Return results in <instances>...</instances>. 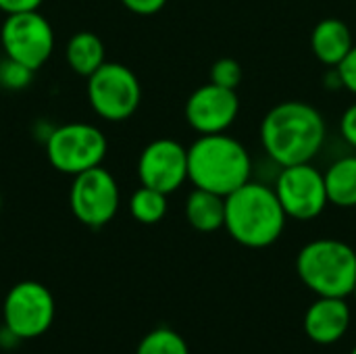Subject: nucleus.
<instances>
[{
  "instance_id": "25",
  "label": "nucleus",
  "mask_w": 356,
  "mask_h": 354,
  "mask_svg": "<svg viewBox=\"0 0 356 354\" xmlns=\"http://www.w3.org/2000/svg\"><path fill=\"white\" fill-rule=\"evenodd\" d=\"M44 0H0V10L4 15H17L27 10H40Z\"/></svg>"
},
{
  "instance_id": "4",
  "label": "nucleus",
  "mask_w": 356,
  "mask_h": 354,
  "mask_svg": "<svg viewBox=\"0 0 356 354\" xmlns=\"http://www.w3.org/2000/svg\"><path fill=\"white\" fill-rule=\"evenodd\" d=\"M296 273L317 296L346 298L356 284V250L336 238L313 240L300 248Z\"/></svg>"
},
{
  "instance_id": "21",
  "label": "nucleus",
  "mask_w": 356,
  "mask_h": 354,
  "mask_svg": "<svg viewBox=\"0 0 356 354\" xmlns=\"http://www.w3.org/2000/svg\"><path fill=\"white\" fill-rule=\"evenodd\" d=\"M242 65L240 61L232 58V56H223L217 58L211 67V81L229 90H238V86L242 83Z\"/></svg>"
},
{
  "instance_id": "24",
  "label": "nucleus",
  "mask_w": 356,
  "mask_h": 354,
  "mask_svg": "<svg viewBox=\"0 0 356 354\" xmlns=\"http://www.w3.org/2000/svg\"><path fill=\"white\" fill-rule=\"evenodd\" d=\"M340 131H342V138L353 148H356V102L344 111V115L340 119Z\"/></svg>"
},
{
  "instance_id": "10",
  "label": "nucleus",
  "mask_w": 356,
  "mask_h": 354,
  "mask_svg": "<svg viewBox=\"0 0 356 354\" xmlns=\"http://www.w3.org/2000/svg\"><path fill=\"white\" fill-rule=\"evenodd\" d=\"M273 190L288 219L294 221H313L330 207L323 171L313 163L282 167Z\"/></svg>"
},
{
  "instance_id": "8",
  "label": "nucleus",
  "mask_w": 356,
  "mask_h": 354,
  "mask_svg": "<svg viewBox=\"0 0 356 354\" xmlns=\"http://www.w3.org/2000/svg\"><path fill=\"white\" fill-rule=\"evenodd\" d=\"M69 204L79 223L92 230L104 227L115 219L121 204V192L115 175L102 165L75 175L69 190Z\"/></svg>"
},
{
  "instance_id": "3",
  "label": "nucleus",
  "mask_w": 356,
  "mask_h": 354,
  "mask_svg": "<svg viewBox=\"0 0 356 354\" xmlns=\"http://www.w3.org/2000/svg\"><path fill=\"white\" fill-rule=\"evenodd\" d=\"M288 215L273 190L263 182H248L225 196V230L246 248H267L284 234Z\"/></svg>"
},
{
  "instance_id": "27",
  "label": "nucleus",
  "mask_w": 356,
  "mask_h": 354,
  "mask_svg": "<svg viewBox=\"0 0 356 354\" xmlns=\"http://www.w3.org/2000/svg\"><path fill=\"white\" fill-rule=\"evenodd\" d=\"M350 354H356V348H353V353H350Z\"/></svg>"
},
{
  "instance_id": "12",
  "label": "nucleus",
  "mask_w": 356,
  "mask_h": 354,
  "mask_svg": "<svg viewBox=\"0 0 356 354\" xmlns=\"http://www.w3.org/2000/svg\"><path fill=\"white\" fill-rule=\"evenodd\" d=\"M184 115L188 125L200 136L223 134L236 123L240 115L238 90H229L213 81L198 86L188 96Z\"/></svg>"
},
{
  "instance_id": "16",
  "label": "nucleus",
  "mask_w": 356,
  "mask_h": 354,
  "mask_svg": "<svg viewBox=\"0 0 356 354\" xmlns=\"http://www.w3.org/2000/svg\"><path fill=\"white\" fill-rule=\"evenodd\" d=\"M65 58L75 75L90 77L98 67L106 63V50L94 31H77L65 46Z\"/></svg>"
},
{
  "instance_id": "28",
  "label": "nucleus",
  "mask_w": 356,
  "mask_h": 354,
  "mask_svg": "<svg viewBox=\"0 0 356 354\" xmlns=\"http://www.w3.org/2000/svg\"><path fill=\"white\" fill-rule=\"evenodd\" d=\"M0 207H2V196H0Z\"/></svg>"
},
{
  "instance_id": "7",
  "label": "nucleus",
  "mask_w": 356,
  "mask_h": 354,
  "mask_svg": "<svg viewBox=\"0 0 356 354\" xmlns=\"http://www.w3.org/2000/svg\"><path fill=\"white\" fill-rule=\"evenodd\" d=\"M54 313L52 292L31 280L15 284L2 305L4 328L17 340H33L46 334L54 321Z\"/></svg>"
},
{
  "instance_id": "19",
  "label": "nucleus",
  "mask_w": 356,
  "mask_h": 354,
  "mask_svg": "<svg viewBox=\"0 0 356 354\" xmlns=\"http://www.w3.org/2000/svg\"><path fill=\"white\" fill-rule=\"evenodd\" d=\"M136 354H190V348L171 328H156L142 338Z\"/></svg>"
},
{
  "instance_id": "17",
  "label": "nucleus",
  "mask_w": 356,
  "mask_h": 354,
  "mask_svg": "<svg viewBox=\"0 0 356 354\" xmlns=\"http://www.w3.org/2000/svg\"><path fill=\"white\" fill-rule=\"evenodd\" d=\"M325 188L330 204L340 209L356 207V154H346L334 161L325 173Z\"/></svg>"
},
{
  "instance_id": "6",
  "label": "nucleus",
  "mask_w": 356,
  "mask_h": 354,
  "mask_svg": "<svg viewBox=\"0 0 356 354\" xmlns=\"http://www.w3.org/2000/svg\"><path fill=\"white\" fill-rule=\"evenodd\" d=\"M88 102L104 121H127L142 102L138 75L121 63H104L88 77Z\"/></svg>"
},
{
  "instance_id": "13",
  "label": "nucleus",
  "mask_w": 356,
  "mask_h": 354,
  "mask_svg": "<svg viewBox=\"0 0 356 354\" xmlns=\"http://www.w3.org/2000/svg\"><path fill=\"white\" fill-rule=\"evenodd\" d=\"M350 328V307L346 298L319 296L305 315V334L315 344H334Z\"/></svg>"
},
{
  "instance_id": "9",
  "label": "nucleus",
  "mask_w": 356,
  "mask_h": 354,
  "mask_svg": "<svg viewBox=\"0 0 356 354\" xmlns=\"http://www.w3.org/2000/svg\"><path fill=\"white\" fill-rule=\"evenodd\" d=\"M4 56L38 71L54 52V29L40 10L6 15L0 27Z\"/></svg>"
},
{
  "instance_id": "15",
  "label": "nucleus",
  "mask_w": 356,
  "mask_h": 354,
  "mask_svg": "<svg viewBox=\"0 0 356 354\" xmlns=\"http://www.w3.org/2000/svg\"><path fill=\"white\" fill-rule=\"evenodd\" d=\"M186 219L196 232H219L225 225V196L194 188L186 198Z\"/></svg>"
},
{
  "instance_id": "2",
  "label": "nucleus",
  "mask_w": 356,
  "mask_h": 354,
  "mask_svg": "<svg viewBox=\"0 0 356 354\" xmlns=\"http://www.w3.org/2000/svg\"><path fill=\"white\" fill-rule=\"evenodd\" d=\"M252 177L248 148L227 131L198 136L188 148V182L194 188L229 196Z\"/></svg>"
},
{
  "instance_id": "20",
  "label": "nucleus",
  "mask_w": 356,
  "mask_h": 354,
  "mask_svg": "<svg viewBox=\"0 0 356 354\" xmlns=\"http://www.w3.org/2000/svg\"><path fill=\"white\" fill-rule=\"evenodd\" d=\"M31 79H33V69L8 56L0 61V88L2 90L21 92L31 83Z\"/></svg>"
},
{
  "instance_id": "14",
  "label": "nucleus",
  "mask_w": 356,
  "mask_h": 354,
  "mask_svg": "<svg viewBox=\"0 0 356 354\" xmlns=\"http://www.w3.org/2000/svg\"><path fill=\"white\" fill-rule=\"evenodd\" d=\"M353 46H355L353 31L338 17L321 19L311 33L313 54L325 67H338L344 61V56L350 52Z\"/></svg>"
},
{
  "instance_id": "23",
  "label": "nucleus",
  "mask_w": 356,
  "mask_h": 354,
  "mask_svg": "<svg viewBox=\"0 0 356 354\" xmlns=\"http://www.w3.org/2000/svg\"><path fill=\"white\" fill-rule=\"evenodd\" d=\"M121 4L136 15L148 17V15H156L159 10H163L167 0H121Z\"/></svg>"
},
{
  "instance_id": "11",
  "label": "nucleus",
  "mask_w": 356,
  "mask_h": 354,
  "mask_svg": "<svg viewBox=\"0 0 356 354\" xmlns=\"http://www.w3.org/2000/svg\"><path fill=\"white\" fill-rule=\"evenodd\" d=\"M138 177L142 186L163 194L179 190L188 182V148L173 138L152 140L140 152Z\"/></svg>"
},
{
  "instance_id": "1",
  "label": "nucleus",
  "mask_w": 356,
  "mask_h": 354,
  "mask_svg": "<svg viewBox=\"0 0 356 354\" xmlns=\"http://www.w3.org/2000/svg\"><path fill=\"white\" fill-rule=\"evenodd\" d=\"M327 138L325 117L305 100H284L267 111L261 123V144L282 169L313 163Z\"/></svg>"
},
{
  "instance_id": "5",
  "label": "nucleus",
  "mask_w": 356,
  "mask_h": 354,
  "mask_svg": "<svg viewBox=\"0 0 356 354\" xmlns=\"http://www.w3.org/2000/svg\"><path fill=\"white\" fill-rule=\"evenodd\" d=\"M44 146L48 163L58 173L71 177L102 165L108 150V142L102 129L81 121L52 127Z\"/></svg>"
},
{
  "instance_id": "18",
  "label": "nucleus",
  "mask_w": 356,
  "mask_h": 354,
  "mask_svg": "<svg viewBox=\"0 0 356 354\" xmlns=\"http://www.w3.org/2000/svg\"><path fill=\"white\" fill-rule=\"evenodd\" d=\"M167 194L148 188V186H140L131 198H129V213L138 223L144 225H154L159 221L165 219L167 215Z\"/></svg>"
},
{
  "instance_id": "22",
  "label": "nucleus",
  "mask_w": 356,
  "mask_h": 354,
  "mask_svg": "<svg viewBox=\"0 0 356 354\" xmlns=\"http://www.w3.org/2000/svg\"><path fill=\"white\" fill-rule=\"evenodd\" d=\"M342 88H346L350 94L356 96V44L350 48V52L344 56V61L336 67Z\"/></svg>"
},
{
  "instance_id": "26",
  "label": "nucleus",
  "mask_w": 356,
  "mask_h": 354,
  "mask_svg": "<svg viewBox=\"0 0 356 354\" xmlns=\"http://www.w3.org/2000/svg\"><path fill=\"white\" fill-rule=\"evenodd\" d=\"M353 294H355V296H356V284H355V290H353Z\"/></svg>"
}]
</instances>
